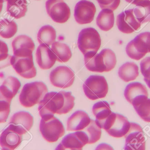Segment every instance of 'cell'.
Listing matches in <instances>:
<instances>
[{"mask_svg":"<svg viewBox=\"0 0 150 150\" xmlns=\"http://www.w3.org/2000/svg\"><path fill=\"white\" fill-rule=\"evenodd\" d=\"M75 99L70 92H47L39 103L40 115L42 117L47 114L68 113L74 108Z\"/></svg>","mask_w":150,"mask_h":150,"instance_id":"obj_1","label":"cell"},{"mask_svg":"<svg viewBox=\"0 0 150 150\" xmlns=\"http://www.w3.org/2000/svg\"><path fill=\"white\" fill-rule=\"evenodd\" d=\"M47 92V86L43 82L29 83L24 85L19 95V101L24 107H32L39 104Z\"/></svg>","mask_w":150,"mask_h":150,"instance_id":"obj_2","label":"cell"},{"mask_svg":"<svg viewBox=\"0 0 150 150\" xmlns=\"http://www.w3.org/2000/svg\"><path fill=\"white\" fill-rule=\"evenodd\" d=\"M41 118L40 130L46 141L50 143L55 142L64 135V126L54 114H47Z\"/></svg>","mask_w":150,"mask_h":150,"instance_id":"obj_3","label":"cell"},{"mask_svg":"<svg viewBox=\"0 0 150 150\" xmlns=\"http://www.w3.org/2000/svg\"><path fill=\"white\" fill-rule=\"evenodd\" d=\"M100 45V35L94 28L90 27L81 30L79 34L78 46L84 55L97 53Z\"/></svg>","mask_w":150,"mask_h":150,"instance_id":"obj_4","label":"cell"},{"mask_svg":"<svg viewBox=\"0 0 150 150\" xmlns=\"http://www.w3.org/2000/svg\"><path fill=\"white\" fill-rule=\"evenodd\" d=\"M83 90L88 99L96 100L106 96L108 91V84L104 77L91 75L83 84Z\"/></svg>","mask_w":150,"mask_h":150,"instance_id":"obj_5","label":"cell"},{"mask_svg":"<svg viewBox=\"0 0 150 150\" xmlns=\"http://www.w3.org/2000/svg\"><path fill=\"white\" fill-rule=\"evenodd\" d=\"M130 127V123L126 117L112 112L105 121L102 129L111 136L121 138L128 133Z\"/></svg>","mask_w":150,"mask_h":150,"instance_id":"obj_6","label":"cell"},{"mask_svg":"<svg viewBox=\"0 0 150 150\" xmlns=\"http://www.w3.org/2000/svg\"><path fill=\"white\" fill-rule=\"evenodd\" d=\"M45 6L47 14L56 23H66L70 18V8L63 0H47Z\"/></svg>","mask_w":150,"mask_h":150,"instance_id":"obj_7","label":"cell"},{"mask_svg":"<svg viewBox=\"0 0 150 150\" xmlns=\"http://www.w3.org/2000/svg\"><path fill=\"white\" fill-rule=\"evenodd\" d=\"M50 80L53 86L61 89L70 87L75 80L73 70L67 66L57 67L50 73Z\"/></svg>","mask_w":150,"mask_h":150,"instance_id":"obj_8","label":"cell"},{"mask_svg":"<svg viewBox=\"0 0 150 150\" xmlns=\"http://www.w3.org/2000/svg\"><path fill=\"white\" fill-rule=\"evenodd\" d=\"M124 137L126 139L124 149H145L144 133L142 127L137 123H130V128Z\"/></svg>","mask_w":150,"mask_h":150,"instance_id":"obj_9","label":"cell"},{"mask_svg":"<svg viewBox=\"0 0 150 150\" xmlns=\"http://www.w3.org/2000/svg\"><path fill=\"white\" fill-rule=\"evenodd\" d=\"M11 65L19 75L26 79L36 77L37 69L34 65L33 55L25 57L13 55L11 59Z\"/></svg>","mask_w":150,"mask_h":150,"instance_id":"obj_10","label":"cell"},{"mask_svg":"<svg viewBox=\"0 0 150 150\" xmlns=\"http://www.w3.org/2000/svg\"><path fill=\"white\" fill-rule=\"evenodd\" d=\"M96 11V7L92 2L86 0L79 1L75 7V20L79 24L90 23L93 20Z\"/></svg>","mask_w":150,"mask_h":150,"instance_id":"obj_11","label":"cell"},{"mask_svg":"<svg viewBox=\"0 0 150 150\" xmlns=\"http://www.w3.org/2000/svg\"><path fill=\"white\" fill-rule=\"evenodd\" d=\"M88 141L85 132L78 131L66 136L56 150H81L86 144H88Z\"/></svg>","mask_w":150,"mask_h":150,"instance_id":"obj_12","label":"cell"},{"mask_svg":"<svg viewBox=\"0 0 150 150\" xmlns=\"http://www.w3.org/2000/svg\"><path fill=\"white\" fill-rule=\"evenodd\" d=\"M116 25L119 30L125 33H132L141 26V24L134 15L133 9L125 11L118 15Z\"/></svg>","mask_w":150,"mask_h":150,"instance_id":"obj_13","label":"cell"},{"mask_svg":"<svg viewBox=\"0 0 150 150\" xmlns=\"http://www.w3.org/2000/svg\"><path fill=\"white\" fill-rule=\"evenodd\" d=\"M33 124V118L28 112L22 111L15 113L11 119L9 125L21 135L30 130Z\"/></svg>","mask_w":150,"mask_h":150,"instance_id":"obj_14","label":"cell"},{"mask_svg":"<svg viewBox=\"0 0 150 150\" xmlns=\"http://www.w3.org/2000/svg\"><path fill=\"white\" fill-rule=\"evenodd\" d=\"M35 47V44L31 38L27 35H19L16 37L12 42L13 54L17 57L33 55Z\"/></svg>","mask_w":150,"mask_h":150,"instance_id":"obj_15","label":"cell"},{"mask_svg":"<svg viewBox=\"0 0 150 150\" xmlns=\"http://www.w3.org/2000/svg\"><path fill=\"white\" fill-rule=\"evenodd\" d=\"M124 96L127 101L134 106L144 99L148 98L149 93L145 85L135 82L127 85L124 91Z\"/></svg>","mask_w":150,"mask_h":150,"instance_id":"obj_16","label":"cell"},{"mask_svg":"<svg viewBox=\"0 0 150 150\" xmlns=\"http://www.w3.org/2000/svg\"><path fill=\"white\" fill-rule=\"evenodd\" d=\"M22 141L23 135L9 125L0 135V147L2 150H14L20 145Z\"/></svg>","mask_w":150,"mask_h":150,"instance_id":"obj_17","label":"cell"},{"mask_svg":"<svg viewBox=\"0 0 150 150\" xmlns=\"http://www.w3.org/2000/svg\"><path fill=\"white\" fill-rule=\"evenodd\" d=\"M126 51L129 57L136 60H141L149 53L142 33L127 44Z\"/></svg>","mask_w":150,"mask_h":150,"instance_id":"obj_18","label":"cell"},{"mask_svg":"<svg viewBox=\"0 0 150 150\" xmlns=\"http://www.w3.org/2000/svg\"><path fill=\"white\" fill-rule=\"evenodd\" d=\"M37 63L40 68L48 70L55 64L56 58L49 46L41 44L38 47L36 53Z\"/></svg>","mask_w":150,"mask_h":150,"instance_id":"obj_19","label":"cell"},{"mask_svg":"<svg viewBox=\"0 0 150 150\" xmlns=\"http://www.w3.org/2000/svg\"><path fill=\"white\" fill-rule=\"evenodd\" d=\"M88 114L83 111L75 112L68 119L67 130L69 131L83 130L91 122Z\"/></svg>","mask_w":150,"mask_h":150,"instance_id":"obj_20","label":"cell"},{"mask_svg":"<svg viewBox=\"0 0 150 150\" xmlns=\"http://www.w3.org/2000/svg\"><path fill=\"white\" fill-rule=\"evenodd\" d=\"M84 55L85 65L88 70L100 73L106 72L105 58L102 51L99 53H91Z\"/></svg>","mask_w":150,"mask_h":150,"instance_id":"obj_21","label":"cell"},{"mask_svg":"<svg viewBox=\"0 0 150 150\" xmlns=\"http://www.w3.org/2000/svg\"><path fill=\"white\" fill-rule=\"evenodd\" d=\"M92 112L96 117V123L101 129L106 120L112 112L109 104L105 101L94 104L93 107Z\"/></svg>","mask_w":150,"mask_h":150,"instance_id":"obj_22","label":"cell"},{"mask_svg":"<svg viewBox=\"0 0 150 150\" xmlns=\"http://www.w3.org/2000/svg\"><path fill=\"white\" fill-rule=\"evenodd\" d=\"M7 11L11 17L16 19L24 16L27 11L26 0H8L7 1Z\"/></svg>","mask_w":150,"mask_h":150,"instance_id":"obj_23","label":"cell"},{"mask_svg":"<svg viewBox=\"0 0 150 150\" xmlns=\"http://www.w3.org/2000/svg\"><path fill=\"white\" fill-rule=\"evenodd\" d=\"M113 11L108 9H103L97 16L96 23L98 27L105 31L111 30L114 24Z\"/></svg>","mask_w":150,"mask_h":150,"instance_id":"obj_24","label":"cell"},{"mask_svg":"<svg viewBox=\"0 0 150 150\" xmlns=\"http://www.w3.org/2000/svg\"><path fill=\"white\" fill-rule=\"evenodd\" d=\"M139 68L134 63L127 62L122 65L119 69L118 75L125 82H129L136 79L139 75Z\"/></svg>","mask_w":150,"mask_h":150,"instance_id":"obj_25","label":"cell"},{"mask_svg":"<svg viewBox=\"0 0 150 150\" xmlns=\"http://www.w3.org/2000/svg\"><path fill=\"white\" fill-rule=\"evenodd\" d=\"M51 49L56 57V60L59 62H67L72 57L71 49L67 44L56 41L52 44Z\"/></svg>","mask_w":150,"mask_h":150,"instance_id":"obj_26","label":"cell"},{"mask_svg":"<svg viewBox=\"0 0 150 150\" xmlns=\"http://www.w3.org/2000/svg\"><path fill=\"white\" fill-rule=\"evenodd\" d=\"M56 38V31L50 25L41 27L37 35L38 41L40 45L44 44L49 46L55 42Z\"/></svg>","mask_w":150,"mask_h":150,"instance_id":"obj_27","label":"cell"},{"mask_svg":"<svg viewBox=\"0 0 150 150\" xmlns=\"http://www.w3.org/2000/svg\"><path fill=\"white\" fill-rule=\"evenodd\" d=\"M133 12L141 24L150 22V0H144L138 4Z\"/></svg>","mask_w":150,"mask_h":150,"instance_id":"obj_28","label":"cell"},{"mask_svg":"<svg viewBox=\"0 0 150 150\" xmlns=\"http://www.w3.org/2000/svg\"><path fill=\"white\" fill-rule=\"evenodd\" d=\"M21 87L20 81L14 77L10 76L4 80L3 83L0 86L2 91L5 95L11 99L16 95Z\"/></svg>","mask_w":150,"mask_h":150,"instance_id":"obj_29","label":"cell"},{"mask_svg":"<svg viewBox=\"0 0 150 150\" xmlns=\"http://www.w3.org/2000/svg\"><path fill=\"white\" fill-rule=\"evenodd\" d=\"M17 30V25L14 21L5 18L0 21V36L2 38H12L16 33Z\"/></svg>","mask_w":150,"mask_h":150,"instance_id":"obj_30","label":"cell"},{"mask_svg":"<svg viewBox=\"0 0 150 150\" xmlns=\"http://www.w3.org/2000/svg\"><path fill=\"white\" fill-rule=\"evenodd\" d=\"M83 130L88 136L89 139L88 144L95 143L100 139L101 135V128L97 125L95 121L91 119L89 125Z\"/></svg>","mask_w":150,"mask_h":150,"instance_id":"obj_31","label":"cell"},{"mask_svg":"<svg viewBox=\"0 0 150 150\" xmlns=\"http://www.w3.org/2000/svg\"><path fill=\"white\" fill-rule=\"evenodd\" d=\"M133 106L142 119L150 122V99H144Z\"/></svg>","mask_w":150,"mask_h":150,"instance_id":"obj_32","label":"cell"},{"mask_svg":"<svg viewBox=\"0 0 150 150\" xmlns=\"http://www.w3.org/2000/svg\"><path fill=\"white\" fill-rule=\"evenodd\" d=\"M11 100L4 96L0 90V123H5L8 119Z\"/></svg>","mask_w":150,"mask_h":150,"instance_id":"obj_33","label":"cell"},{"mask_svg":"<svg viewBox=\"0 0 150 150\" xmlns=\"http://www.w3.org/2000/svg\"><path fill=\"white\" fill-rule=\"evenodd\" d=\"M98 1L102 9H108L114 11L120 5V0H98Z\"/></svg>","mask_w":150,"mask_h":150,"instance_id":"obj_34","label":"cell"},{"mask_svg":"<svg viewBox=\"0 0 150 150\" xmlns=\"http://www.w3.org/2000/svg\"><path fill=\"white\" fill-rule=\"evenodd\" d=\"M141 70L144 78L150 79V57H146L140 63Z\"/></svg>","mask_w":150,"mask_h":150,"instance_id":"obj_35","label":"cell"},{"mask_svg":"<svg viewBox=\"0 0 150 150\" xmlns=\"http://www.w3.org/2000/svg\"><path fill=\"white\" fill-rule=\"evenodd\" d=\"M11 57L12 56L8 53L0 56V70L11 65Z\"/></svg>","mask_w":150,"mask_h":150,"instance_id":"obj_36","label":"cell"},{"mask_svg":"<svg viewBox=\"0 0 150 150\" xmlns=\"http://www.w3.org/2000/svg\"><path fill=\"white\" fill-rule=\"evenodd\" d=\"M8 53V48L7 44L0 40V56Z\"/></svg>","mask_w":150,"mask_h":150,"instance_id":"obj_37","label":"cell"},{"mask_svg":"<svg viewBox=\"0 0 150 150\" xmlns=\"http://www.w3.org/2000/svg\"><path fill=\"white\" fill-rule=\"evenodd\" d=\"M142 34L145 41L149 53H150V32H146L142 33Z\"/></svg>","mask_w":150,"mask_h":150,"instance_id":"obj_38","label":"cell"},{"mask_svg":"<svg viewBox=\"0 0 150 150\" xmlns=\"http://www.w3.org/2000/svg\"><path fill=\"white\" fill-rule=\"evenodd\" d=\"M125 1L131 4L137 5L144 0H125Z\"/></svg>","mask_w":150,"mask_h":150,"instance_id":"obj_39","label":"cell"},{"mask_svg":"<svg viewBox=\"0 0 150 150\" xmlns=\"http://www.w3.org/2000/svg\"><path fill=\"white\" fill-rule=\"evenodd\" d=\"M144 80L146 83L147 84V85L150 89V79H146V78H144Z\"/></svg>","mask_w":150,"mask_h":150,"instance_id":"obj_40","label":"cell"},{"mask_svg":"<svg viewBox=\"0 0 150 150\" xmlns=\"http://www.w3.org/2000/svg\"><path fill=\"white\" fill-rule=\"evenodd\" d=\"M3 8V4L0 3V13H1V11L2 10Z\"/></svg>","mask_w":150,"mask_h":150,"instance_id":"obj_41","label":"cell"},{"mask_svg":"<svg viewBox=\"0 0 150 150\" xmlns=\"http://www.w3.org/2000/svg\"><path fill=\"white\" fill-rule=\"evenodd\" d=\"M8 0H0V3H3L5 1H8Z\"/></svg>","mask_w":150,"mask_h":150,"instance_id":"obj_42","label":"cell"},{"mask_svg":"<svg viewBox=\"0 0 150 150\" xmlns=\"http://www.w3.org/2000/svg\"><path fill=\"white\" fill-rule=\"evenodd\" d=\"M97 1H98V0H97Z\"/></svg>","mask_w":150,"mask_h":150,"instance_id":"obj_43","label":"cell"}]
</instances>
